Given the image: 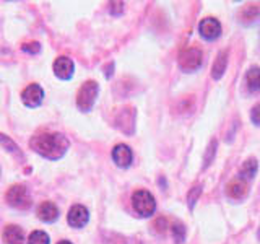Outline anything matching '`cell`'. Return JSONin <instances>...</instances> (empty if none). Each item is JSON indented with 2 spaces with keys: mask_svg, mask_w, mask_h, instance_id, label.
<instances>
[{
  "mask_svg": "<svg viewBox=\"0 0 260 244\" xmlns=\"http://www.w3.org/2000/svg\"><path fill=\"white\" fill-rule=\"evenodd\" d=\"M29 146L32 151L39 155V157L55 161V160H60L63 155L67 153L70 142L67 137L59 132H41V134H36L35 137H31Z\"/></svg>",
  "mask_w": 260,
  "mask_h": 244,
  "instance_id": "cell-1",
  "label": "cell"
},
{
  "mask_svg": "<svg viewBox=\"0 0 260 244\" xmlns=\"http://www.w3.org/2000/svg\"><path fill=\"white\" fill-rule=\"evenodd\" d=\"M98 93H100V85L94 80H88L80 86L77 93V106L81 112H89L96 103Z\"/></svg>",
  "mask_w": 260,
  "mask_h": 244,
  "instance_id": "cell-2",
  "label": "cell"
},
{
  "mask_svg": "<svg viewBox=\"0 0 260 244\" xmlns=\"http://www.w3.org/2000/svg\"><path fill=\"white\" fill-rule=\"evenodd\" d=\"M132 207L142 218H148L156 210V200H154L151 192L138 189L132 194Z\"/></svg>",
  "mask_w": 260,
  "mask_h": 244,
  "instance_id": "cell-3",
  "label": "cell"
},
{
  "mask_svg": "<svg viewBox=\"0 0 260 244\" xmlns=\"http://www.w3.org/2000/svg\"><path fill=\"white\" fill-rule=\"evenodd\" d=\"M5 199L8 205L16 210H28L32 205L28 187L23 184H13L10 189L7 191Z\"/></svg>",
  "mask_w": 260,
  "mask_h": 244,
  "instance_id": "cell-4",
  "label": "cell"
},
{
  "mask_svg": "<svg viewBox=\"0 0 260 244\" xmlns=\"http://www.w3.org/2000/svg\"><path fill=\"white\" fill-rule=\"evenodd\" d=\"M202 62H203L202 51L200 49H195V47L184 49V51L177 57V64H179V67H181L182 72L199 70L202 67Z\"/></svg>",
  "mask_w": 260,
  "mask_h": 244,
  "instance_id": "cell-5",
  "label": "cell"
},
{
  "mask_svg": "<svg viewBox=\"0 0 260 244\" xmlns=\"http://www.w3.org/2000/svg\"><path fill=\"white\" fill-rule=\"evenodd\" d=\"M135 117H137V112L134 108H122L119 109V112L116 114V127L124 132L125 135H132L135 132Z\"/></svg>",
  "mask_w": 260,
  "mask_h": 244,
  "instance_id": "cell-6",
  "label": "cell"
},
{
  "mask_svg": "<svg viewBox=\"0 0 260 244\" xmlns=\"http://www.w3.org/2000/svg\"><path fill=\"white\" fill-rule=\"evenodd\" d=\"M43 100H44V89L38 83H31L21 92V101L26 108L31 109L38 108V106L43 104Z\"/></svg>",
  "mask_w": 260,
  "mask_h": 244,
  "instance_id": "cell-7",
  "label": "cell"
},
{
  "mask_svg": "<svg viewBox=\"0 0 260 244\" xmlns=\"http://www.w3.org/2000/svg\"><path fill=\"white\" fill-rule=\"evenodd\" d=\"M89 222V211L85 205H80V203H75L70 210H69V215H67V223L75 228V230H80V228L86 226Z\"/></svg>",
  "mask_w": 260,
  "mask_h": 244,
  "instance_id": "cell-8",
  "label": "cell"
},
{
  "mask_svg": "<svg viewBox=\"0 0 260 244\" xmlns=\"http://www.w3.org/2000/svg\"><path fill=\"white\" fill-rule=\"evenodd\" d=\"M199 31L200 36L207 41H215L221 36V23H219L213 16H208V18H203L199 24Z\"/></svg>",
  "mask_w": 260,
  "mask_h": 244,
  "instance_id": "cell-9",
  "label": "cell"
},
{
  "mask_svg": "<svg viewBox=\"0 0 260 244\" xmlns=\"http://www.w3.org/2000/svg\"><path fill=\"white\" fill-rule=\"evenodd\" d=\"M52 70H54V75L60 80H70L73 77V72H75V64H73L72 59L65 55L57 57L52 64Z\"/></svg>",
  "mask_w": 260,
  "mask_h": 244,
  "instance_id": "cell-10",
  "label": "cell"
},
{
  "mask_svg": "<svg viewBox=\"0 0 260 244\" xmlns=\"http://www.w3.org/2000/svg\"><path fill=\"white\" fill-rule=\"evenodd\" d=\"M112 160L119 168H128L134 161V151L128 145L119 143L112 148Z\"/></svg>",
  "mask_w": 260,
  "mask_h": 244,
  "instance_id": "cell-11",
  "label": "cell"
},
{
  "mask_svg": "<svg viewBox=\"0 0 260 244\" xmlns=\"http://www.w3.org/2000/svg\"><path fill=\"white\" fill-rule=\"evenodd\" d=\"M247 192H249V186L246 182V179H242L241 176L231 179L226 186L228 197L233 199V200H242L247 195Z\"/></svg>",
  "mask_w": 260,
  "mask_h": 244,
  "instance_id": "cell-12",
  "label": "cell"
},
{
  "mask_svg": "<svg viewBox=\"0 0 260 244\" xmlns=\"http://www.w3.org/2000/svg\"><path fill=\"white\" fill-rule=\"evenodd\" d=\"M38 218L41 222L44 223H54L57 218H59V208L54 202H43L41 205L38 207V211H36Z\"/></svg>",
  "mask_w": 260,
  "mask_h": 244,
  "instance_id": "cell-13",
  "label": "cell"
},
{
  "mask_svg": "<svg viewBox=\"0 0 260 244\" xmlns=\"http://www.w3.org/2000/svg\"><path fill=\"white\" fill-rule=\"evenodd\" d=\"M4 241L7 244H24V233L20 226L7 225L4 228Z\"/></svg>",
  "mask_w": 260,
  "mask_h": 244,
  "instance_id": "cell-14",
  "label": "cell"
},
{
  "mask_svg": "<svg viewBox=\"0 0 260 244\" xmlns=\"http://www.w3.org/2000/svg\"><path fill=\"white\" fill-rule=\"evenodd\" d=\"M226 67H228V52L221 51L216 55V60L213 62V67H211V77L215 80H219L224 75Z\"/></svg>",
  "mask_w": 260,
  "mask_h": 244,
  "instance_id": "cell-15",
  "label": "cell"
},
{
  "mask_svg": "<svg viewBox=\"0 0 260 244\" xmlns=\"http://www.w3.org/2000/svg\"><path fill=\"white\" fill-rule=\"evenodd\" d=\"M246 83H247V88L249 92L255 93V92H260V67L254 65V67H250L246 73Z\"/></svg>",
  "mask_w": 260,
  "mask_h": 244,
  "instance_id": "cell-16",
  "label": "cell"
},
{
  "mask_svg": "<svg viewBox=\"0 0 260 244\" xmlns=\"http://www.w3.org/2000/svg\"><path fill=\"white\" fill-rule=\"evenodd\" d=\"M258 169V163L255 158H249L247 161L242 163L241 166V177L242 179H254Z\"/></svg>",
  "mask_w": 260,
  "mask_h": 244,
  "instance_id": "cell-17",
  "label": "cell"
},
{
  "mask_svg": "<svg viewBox=\"0 0 260 244\" xmlns=\"http://www.w3.org/2000/svg\"><path fill=\"white\" fill-rule=\"evenodd\" d=\"M0 145H2L7 151H10L12 155H15V157H18L20 160H24V158H23V153H21V150H20V146L16 145L10 137H7V135H4V134H0Z\"/></svg>",
  "mask_w": 260,
  "mask_h": 244,
  "instance_id": "cell-18",
  "label": "cell"
},
{
  "mask_svg": "<svg viewBox=\"0 0 260 244\" xmlns=\"http://www.w3.org/2000/svg\"><path fill=\"white\" fill-rule=\"evenodd\" d=\"M49 242H51L49 234L46 231H41V230L32 231L28 238V244H49Z\"/></svg>",
  "mask_w": 260,
  "mask_h": 244,
  "instance_id": "cell-19",
  "label": "cell"
},
{
  "mask_svg": "<svg viewBox=\"0 0 260 244\" xmlns=\"http://www.w3.org/2000/svg\"><path fill=\"white\" fill-rule=\"evenodd\" d=\"M185 233H187V230L181 222H176L173 225V236H174L176 244H182L185 241Z\"/></svg>",
  "mask_w": 260,
  "mask_h": 244,
  "instance_id": "cell-20",
  "label": "cell"
},
{
  "mask_svg": "<svg viewBox=\"0 0 260 244\" xmlns=\"http://www.w3.org/2000/svg\"><path fill=\"white\" fill-rule=\"evenodd\" d=\"M215 153H216V142L211 140L208 148H207V153H205V158H203V161H205V165H203V168H208L211 165V161H213L215 158Z\"/></svg>",
  "mask_w": 260,
  "mask_h": 244,
  "instance_id": "cell-21",
  "label": "cell"
},
{
  "mask_svg": "<svg viewBox=\"0 0 260 244\" xmlns=\"http://www.w3.org/2000/svg\"><path fill=\"white\" fill-rule=\"evenodd\" d=\"M257 15H258V7L257 5H247L241 13V16L244 20H254Z\"/></svg>",
  "mask_w": 260,
  "mask_h": 244,
  "instance_id": "cell-22",
  "label": "cell"
},
{
  "mask_svg": "<svg viewBox=\"0 0 260 244\" xmlns=\"http://www.w3.org/2000/svg\"><path fill=\"white\" fill-rule=\"evenodd\" d=\"M200 194H202V186H195L193 189H190L189 195H187V200H189V207L190 208H193L195 202H197L199 197H200Z\"/></svg>",
  "mask_w": 260,
  "mask_h": 244,
  "instance_id": "cell-23",
  "label": "cell"
},
{
  "mask_svg": "<svg viewBox=\"0 0 260 244\" xmlns=\"http://www.w3.org/2000/svg\"><path fill=\"white\" fill-rule=\"evenodd\" d=\"M21 49L24 52H29V54H39L41 52V44L38 41H29V43H24L21 46Z\"/></svg>",
  "mask_w": 260,
  "mask_h": 244,
  "instance_id": "cell-24",
  "label": "cell"
},
{
  "mask_svg": "<svg viewBox=\"0 0 260 244\" xmlns=\"http://www.w3.org/2000/svg\"><path fill=\"white\" fill-rule=\"evenodd\" d=\"M250 120L254 122L255 126H260V103L252 108V111H250Z\"/></svg>",
  "mask_w": 260,
  "mask_h": 244,
  "instance_id": "cell-25",
  "label": "cell"
},
{
  "mask_svg": "<svg viewBox=\"0 0 260 244\" xmlns=\"http://www.w3.org/2000/svg\"><path fill=\"white\" fill-rule=\"evenodd\" d=\"M122 12H124V4H122V2H112L111 4V13L120 15Z\"/></svg>",
  "mask_w": 260,
  "mask_h": 244,
  "instance_id": "cell-26",
  "label": "cell"
},
{
  "mask_svg": "<svg viewBox=\"0 0 260 244\" xmlns=\"http://www.w3.org/2000/svg\"><path fill=\"white\" fill-rule=\"evenodd\" d=\"M57 244H72V242H70V241H65V239H63V241H59Z\"/></svg>",
  "mask_w": 260,
  "mask_h": 244,
  "instance_id": "cell-27",
  "label": "cell"
},
{
  "mask_svg": "<svg viewBox=\"0 0 260 244\" xmlns=\"http://www.w3.org/2000/svg\"><path fill=\"white\" fill-rule=\"evenodd\" d=\"M257 238H258V241H260V226H258V231H257Z\"/></svg>",
  "mask_w": 260,
  "mask_h": 244,
  "instance_id": "cell-28",
  "label": "cell"
}]
</instances>
